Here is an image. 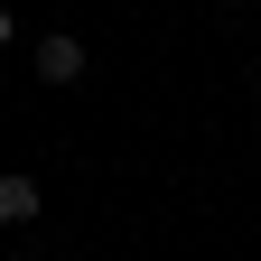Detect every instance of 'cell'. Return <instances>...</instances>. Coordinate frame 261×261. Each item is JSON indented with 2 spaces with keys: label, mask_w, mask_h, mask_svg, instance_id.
Masks as SVG:
<instances>
[{
  "label": "cell",
  "mask_w": 261,
  "mask_h": 261,
  "mask_svg": "<svg viewBox=\"0 0 261 261\" xmlns=\"http://www.w3.org/2000/svg\"><path fill=\"white\" fill-rule=\"evenodd\" d=\"M38 84H84V38H38Z\"/></svg>",
  "instance_id": "obj_1"
},
{
  "label": "cell",
  "mask_w": 261,
  "mask_h": 261,
  "mask_svg": "<svg viewBox=\"0 0 261 261\" xmlns=\"http://www.w3.org/2000/svg\"><path fill=\"white\" fill-rule=\"evenodd\" d=\"M0 224H38V177H0Z\"/></svg>",
  "instance_id": "obj_2"
},
{
  "label": "cell",
  "mask_w": 261,
  "mask_h": 261,
  "mask_svg": "<svg viewBox=\"0 0 261 261\" xmlns=\"http://www.w3.org/2000/svg\"><path fill=\"white\" fill-rule=\"evenodd\" d=\"M10 28H19V19H10V10H0V47H10Z\"/></svg>",
  "instance_id": "obj_3"
},
{
  "label": "cell",
  "mask_w": 261,
  "mask_h": 261,
  "mask_svg": "<svg viewBox=\"0 0 261 261\" xmlns=\"http://www.w3.org/2000/svg\"><path fill=\"white\" fill-rule=\"evenodd\" d=\"M224 10H243V0H224Z\"/></svg>",
  "instance_id": "obj_4"
}]
</instances>
